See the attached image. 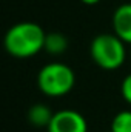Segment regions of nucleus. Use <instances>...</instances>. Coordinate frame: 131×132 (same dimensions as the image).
Segmentation results:
<instances>
[{
  "label": "nucleus",
  "instance_id": "1",
  "mask_svg": "<svg viewBox=\"0 0 131 132\" xmlns=\"http://www.w3.org/2000/svg\"><path fill=\"white\" fill-rule=\"evenodd\" d=\"M46 32L34 22H20L12 25L3 38L5 49L16 59L34 57L45 48Z\"/></svg>",
  "mask_w": 131,
  "mask_h": 132
},
{
  "label": "nucleus",
  "instance_id": "2",
  "mask_svg": "<svg viewBox=\"0 0 131 132\" xmlns=\"http://www.w3.org/2000/svg\"><path fill=\"white\" fill-rule=\"evenodd\" d=\"M125 45L127 43L116 34H99L93 38L90 46L91 59L105 71H116L127 60Z\"/></svg>",
  "mask_w": 131,
  "mask_h": 132
},
{
  "label": "nucleus",
  "instance_id": "3",
  "mask_svg": "<svg viewBox=\"0 0 131 132\" xmlns=\"http://www.w3.org/2000/svg\"><path fill=\"white\" fill-rule=\"evenodd\" d=\"M76 85V74L65 63L53 62L45 65L37 74V86L42 94L48 97H63L72 91Z\"/></svg>",
  "mask_w": 131,
  "mask_h": 132
},
{
  "label": "nucleus",
  "instance_id": "4",
  "mask_svg": "<svg viewBox=\"0 0 131 132\" xmlns=\"http://www.w3.org/2000/svg\"><path fill=\"white\" fill-rule=\"evenodd\" d=\"M46 129L48 132H88V123L80 112L62 109L54 112Z\"/></svg>",
  "mask_w": 131,
  "mask_h": 132
},
{
  "label": "nucleus",
  "instance_id": "5",
  "mask_svg": "<svg viewBox=\"0 0 131 132\" xmlns=\"http://www.w3.org/2000/svg\"><path fill=\"white\" fill-rule=\"evenodd\" d=\"M114 34L127 45H131V3H122L113 14Z\"/></svg>",
  "mask_w": 131,
  "mask_h": 132
},
{
  "label": "nucleus",
  "instance_id": "6",
  "mask_svg": "<svg viewBox=\"0 0 131 132\" xmlns=\"http://www.w3.org/2000/svg\"><path fill=\"white\" fill-rule=\"evenodd\" d=\"M54 112L51 111L49 106L43 104V103H37V104H33L28 111V120L33 126H37V128H48L51 118H53Z\"/></svg>",
  "mask_w": 131,
  "mask_h": 132
},
{
  "label": "nucleus",
  "instance_id": "7",
  "mask_svg": "<svg viewBox=\"0 0 131 132\" xmlns=\"http://www.w3.org/2000/svg\"><path fill=\"white\" fill-rule=\"evenodd\" d=\"M68 48V40L63 34L60 32H49L45 37V48L43 51H46L51 55H60L63 54Z\"/></svg>",
  "mask_w": 131,
  "mask_h": 132
},
{
  "label": "nucleus",
  "instance_id": "8",
  "mask_svg": "<svg viewBox=\"0 0 131 132\" xmlns=\"http://www.w3.org/2000/svg\"><path fill=\"white\" fill-rule=\"evenodd\" d=\"M111 132H131V111H120L111 120Z\"/></svg>",
  "mask_w": 131,
  "mask_h": 132
},
{
  "label": "nucleus",
  "instance_id": "9",
  "mask_svg": "<svg viewBox=\"0 0 131 132\" xmlns=\"http://www.w3.org/2000/svg\"><path fill=\"white\" fill-rule=\"evenodd\" d=\"M120 92H122V97L123 100L131 104V74H128L123 80H122V85H120Z\"/></svg>",
  "mask_w": 131,
  "mask_h": 132
},
{
  "label": "nucleus",
  "instance_id": "10",
  "mask_svg": "<svg viewBox=\"0 0 131 132\" xmlns=\"http://www.w3.org/2000/svg\"><path fill=\"white\" fill-rule=\"evenodd\" d=\"M82 3H85V5H97L100 0H80Z\"/></svg>",
  "mask_w": 131,
  "mask_h": 132
},
{
  "label": "nucleus",
  "instance_id": "11",
  "mask_svg": "<svg viewBox=\"0 0 131 132\" xmlns=\"http://www.w3.org/2000/svg\"><path fill=\"white\" fill-rule=\"evenodd\" d=\"M130 57H131V49H130Z\"/></svg>",
  "mask_w": 131,
  "mask_h": 132
},
{
  "label": "nucleus",
  "instance_id": "12",
  "mask_svg": "<svg viewBox=\"0 0 131 132\" xmlns=\"http://www.w3.org/2000/svg\"><path fill=\"white\" fill-rule=\"evenodd\" d=\"M106 132H111V131H106Z\"/></svg>",
  "mask_w": 131,
  "mask_h": 132
}]
</instances>
